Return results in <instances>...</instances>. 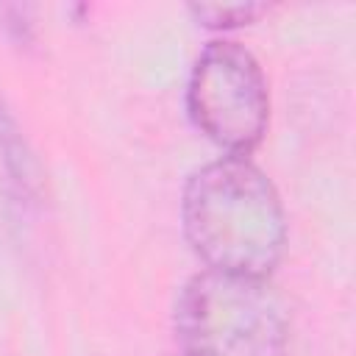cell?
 Segmentation results:
<instances>
[{
  "label": "cell",
  "instance_id": "cell-1",
  "mask_svg": "<svg viewBox=\"0 0 356 356\" xmlns=\"http://www.w3.org/2000/svg\"><path fill=\"white\" fill-rule=\"evenodd\" d=\"M181 217L206 270L267 278L284 256V203L248 156H222L195 170L184 186Z\"/></svg>",
  "mask_w": 356,
  "mask_h": 356
},
{
  "label": "cell",
  "instance_id": "cell-2",
  "mask_svg": "<svg viewBox=\"0 0 356 356\" xmlns=\"http://www.w3.org/2000/svg\"><path fill=\"white\" fill-rule=\"evenodd\" d=\"M175 334L186 356H286L289 312L267 278L203 270L178 295Z\"/></svg>",
  "mask_w": 356,
  "mask_h": 356
},
{
  "label": "cell",
  "instance_id": "cell-3",
  "mask_svg": "<svg viewBox=\"0 0 356 356\" xmlns=\"http://www.w3.org/2000/svg\"><path fill=\"white\" fill-rule=\"evenodd\" d=\"M186 106L195 125L228 156H248L267 131L270 92L256 56L231 39L209 42L189 72Z\"/></svg>",
  "mask_w": 356,
  "mask_h": 356
},
{
  "label": "cell",
  "instance_id": "cell-4",
  "mask_svg": "<svg viewBox=\"0 0 356 356\" xmlns=\"http://www.w3.org/2000/svg\"><path fill=\"white\" fill-rule=\"evenodd\" d=\"M261 11H264V6H256V3H222V6L220 3H200V6H192V14L197 19H203V25H209V28L245 25Z\"/></svg>",
  "mask_w": 356,
  "mask_h": 356
}]
</instances>
